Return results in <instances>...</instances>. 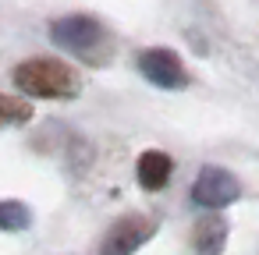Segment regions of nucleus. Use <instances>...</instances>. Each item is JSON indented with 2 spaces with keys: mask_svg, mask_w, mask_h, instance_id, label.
<instances>
[{
  "mask_svg": "<svg viewBox=\"0 0 259 255\" xmlns=\"http://www.w3.org/2000/svg\"><path fill=\"white\" fill-rule=\"evenodd\" d=\"M11 82H15L18 92L36 96V99H71V96H78V75L64 61H54V57H32V61L15 64Z\"/></svg>",
  "mask_w": 259,
  "mask_h": 255,
  "instance_id": "1",
  "label": "nucleus"
},
{
  "mask_svg": "<svg viewBox=\"0 0 259 255\" xmlns=\"http://www.w3.org/2000/svg\"><path fill=\"white\" fill-rule=\"evenodd\" d=\"M238 198H241V181H238L227 167L209 163V167H202V170L195 174V181H192V202L202 206V209H209V213H220V209H227V206L238 202Z\"/></svg>",
  "mask_w": 259,
  "mask_h": 255,
  "instance_id": "2",
  "label": "nucleus"
},
{
  "mask_svg": "<svg viewBox=\"0 0 259 255\" xmlns=\"http://www.w3.org/2000/svg\"><path fill=\"white\" fill-rule=\"evenodd\" d=\"M153 234H156V220H153V216L128 213V216H121V220L103 234L96 255H135Z\"/></svg>",
  "mask_w": 259,
  "mask_h": 255,
  "instance_id": "3",
  "label": "nucleus"
},
{
  "mask_svg": "<svg viewBox=\"0 0 259 255\" xmlns=\"http://www.w3.org/2000/svg\"><path fill=\"white\" fill-rule=\"evenodd\" d=\"M100 39H103V25L93 15H64V18L50 22V43L57 50H68V54H82L85 57Z\"/></svg>",
  "mask_w": 259,
  "mask_h": 255,
  "instance_id": "4",
  "label": "nucleus"
},
{
  "mask_svg": "<svg viewBox=\"0 0 259 255\" xmlns=\"http://www.w3.org/2000/svg\"><path fill=\"white\" fill-rule=\"evenodd\" d=\"M139 71L149 85L156 89H185L188 85V71L181 64V57L167 46H149L139 54Z\"/></svg>",
  "mask_w": 259,
  "mask_h": 255,
  "instance_id": "5",
  "label": "nucleus"
},
{
  "mask_svg": "<svg viewBox=\"0 0 259 255\" xmlns=\"http://www.w3.org/2000/svg\"><path fill=\"white\" fill-rule=\"evenodd\" d=\"M227 244V220L209 213L192 227V251L195 255H224Z\"/></svg>",
  "mask_w": 259,
  "mask_h": 255,
  "instance_id": "6",
  "label": "nucleus"
},
{
  "mask_svg": "<svg viewBox=\"0 0 259 255\" xmlns=\"http://www.w3.org/2000/svg\"><path fill=\"white\" fill-rule=\"evenodd\" d=\"M170 174H174V160H170L167 152H160V149L142 152L139 163H135V177H139V184H142L146 191H160V188L170 181Z\"/></svg>",
  "mask_w": 259,
  "mask_h": 255,
  "instance_id": "7",
  "label": "nucleus"
},
{
  "mask_svg": "<svg viewBox=\"0 0 259 255\" xmlns=\"http://www.w3.org/2000/svg\"><path fill=\"white\" fill-rule=\"evenodd\" d=\"M32 223V209L15 202V198H4L0 202V227L4 230H25Z\"/></svg>",
  "mask_w": 259,
  "mask_h": 255,
  "instance_id": "8",
  "label": "nucleus"
},
{
  "mask_svg": "<svg viewBox=\"0 0 259 255\" xmlns=\"http://www.w3.org/2000/svg\"><path fill=\"white\" fill-rule=\"evenodd\" d=\"M0 114H4V124H22L32 117V107L15 96H0Z\"/></svg>",
  "mask_w": 259,
  "mask_h": 255,
  "instance_id": "9",
  "label": "nucleus"
}]
</instances>
